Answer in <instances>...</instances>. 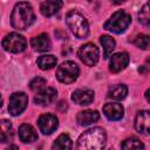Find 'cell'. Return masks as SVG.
<instances>
[{
  "mask_svg": "<svg viewBox=\"0 0 150 150\" xmlns=\"http://www.w3.org/2000/svg\"><path fill=\"white\" fill-rule=\"evenodd\" d=\"M35 21V13L30 4L26 1L18 2L11 14V25L18 30H25Z\"/></svg>",
  "mask_w": 150,
  "mask_h": 150,
  "instance_id": "1",
  "label": "cell"
},
{
  "mask_svg": "<svg viewBox=\"0 0 150 150\" xmlns=\"http://www.w3.org/2000/svg\"><path fill=\"white\" fill-rule=\"evenodd\" d=\"M107 143V134L103 128L94 127L82 132L77 139V148L83 150L103 149Z\"/></svg>",
  "mask_w": 150,
  "mask_h": 150,
  "instance_id": "2",
  "label": "cell"
},
{
  "mask_svg": "<svg viewBox=\"0 0 150 150\" xmlns=\"http://www.w3.org/2000/svg\"><path fill=\"white\" fill-rule=\"evenodd\" d=\"M66 23L76 38L86 39L89 35V23L84 15L77 9H71L66 14Z\"/></svg>",
  "mask_w": 150,
  "mask_h": 150,
  "instance_id": "3",
  "label": "cell"
},
{
  "mask_svg": "<svg viewBox=\"0 0 150 150\" xmlns=\"http://www.w3.org/2000/svg\"><path fill=\"white\" fill-rule=\"evenodd\" d=\"M130 23H131V16L127 12L121 9V11L115 12L105 21V23L103 25V28L111 32V33L121 34V33H124L128 29Z\"/></svg>",
  "mask_w": 150,
  "mask_h": 150,
  "instance_id": "4",
  "label": "cell"
},
{
  "mask_svg": "<svg viewBox=\"0 0 150 150\" xmlns=\"http://www.w3.org/2000/svg\"><path fill=\"white\" fill-rule=\"evenodd\" d=\"M80 75V68L74 61H64L62 62L56 70V79L64 84L73 83L77 80Z\"/></svg>",
  "mask_w": 150,
  "mask_h": 150,
  "instance_id": "5",
  "label": "cell"
},
{
  "mask_svg": "<svg viewBox=\"0 0 150 150\" xmlns=\"http://www.w3.org/2000/svg\"><path fill=\"white\" fill-rule=\"evenodd\" d=\"M80 60L88 67H94L100 60V49L91 42L84 43L80 47L77 52Z\"/></svg>",
  "mask_w": 150,
  "mask_h": 150,
  "instance_id": "6",
  "label": "cell"
},
{
  "mask_svg": "<svg viewBox=\"0 0 150 150\" xmlns=\"http://www.w3.org/2000/svg\"><path fill=\"white\" fill-rule=\"evenodd\" d=\"M2 47L9 53H21L27 47L26 39L19 33H9L2 40Z\"/></svg>",
  "mask_w": 150,
  "mask_h": 150,
  "instance_id": "7",
  "label": "cell"
},
{
  "mask_svg": "<svg viewBox=\"0 0 150 150\" xmlns=\"http://www.w3.org/2000/svg\"><path fill=\"white\" fill-rule=\"evenodd\" d=\"M27 104H28V96L23 91L13 93L9 96L8 112L12 116H19L27 108Z\"/></svg>",
  "mask_w": 150,
  "mask_h": 150,
  "instance_id": "8",
  "label": "cell"
},
{
  "mask_svg": "<svg viewBox=\"0 0 150 150\" xmlns=\"http://www.w3.org/2000/svg\"><path fill=\"white\" fill-rule=\"evenodd\" d=\"M38 127L43 135H50L57 129L59 120L53 114H43L38 120Z\"/></svg>",
  "mask_w": 150,
  "mask_h": 150,
  "instance_id": "9",
  "label": "cell"
},
{
  "mask_svg": "<svg viewBox=\"0 0 150 150\" xmlns=\"http://www.w3.org/2000/svg\"><path fill=\"white\" fill-rule=\"evenodd\" d=\"M135 129L143 136H150V111L141 110L135 117Z\"/></svg>",
  "mask_w": 150,
  "mask_h": 150,
  "instance_id": "10",
  "label": "cell"
},
{
  "mask_svg": "<svg viewBox=\"0 0 150 150\" xmlns=\"http://www.w3.org/2000/svg\"><path fill=\"white\" fill-rule=\"evenodd\" d=\"M130 57L129 54L125 52H118L111 55L110 61H109V69L112 73H120L127 68L129 64Z\"/></svg>",
  "mask_w": 150,
  "mask_h": 150,
  "instance_id": "11",
  "label": "cell"
},
{
  "mask_svg": "<svg viewBox=\"0 0 150 150\" xmlns=\"http://www.w3.org/2000/svg\"><path fill=\"white\" fill-rule=\"evenodd\" d=\"M57 96V91L53 87H46L42 90L38 91L34 96V102L38 105H48L55 101Z\"/></svg>",
  "mask_w": 150,
  "mask_h": 150,
  "instance_id": "12",
  "label": "cell"
},
{
  "mask_svg": "<svg viewBox=\"0 0 150 150\" xmlns=\"http://www.w3.org/2000/svg\"><path fill=\"white\" fill-rule=\"evenodd\" d=\"M103 114L110 121H118L124 115V109L122 104L116 102H109L103 105Z\"/></svg>",
  "mask_w": 150,
  "mask_h": 150,
  "instance_id": "13",
  "label": "cell"
},
{
  "mask_svg": "<svg viewBox=\"0 0 150 150\" xmlns=\"http://www.w3.org/2000/svg\"><path fill=\"white\" fill-rule=\"evenodd\" d=\"M94 91L90 89H76L71 94V101L79 105H88L94 101Z\"/></svg>",
  "mask_w": 150,
  "mask_h": 150,
  "instance_id": "14",
  "label": "cell"
},
{
  "mask_svg": "<svg viewBox=\"0 0 150 150\" xmlns=\"http://www.w3.org/2000/svg\"><path fill=\"white\" fill-rule=\"evenodd\" d=\"M30 46L34 50L43 53V52H48L52 48V42H50L49 36L46 33H41V34L32 38Z\"/></svg>",
  "mask_w": 150,
  "mask_h": 150,
  "instance_id": "15",
  "label": "cell"
},
{
  "mask_svg": "<svg viewBox=\"0 0 150 150\" xmlns=\"http://www.w3.org/2000/svg\"><path fill=\"white\" fill-rule=\"evenodd\" d=\"M100 120V114L96 111V110H90V109H87V110H82L77 114L76 116V121L82 127H87V125H90L95 122H97Z\"/></svg>",
  "mask_w": 150,
  "mask_h": 150,
  "instance_id": "16",
  "label": "cell"
},
{
  "mask_svg": "<svg viewBox=\"0 0 150 150\" xmlns=\"http://www.w3.org/2000/svg\"><path fill=\"white\" fill-rule=\"evenodd\" d=\"M62 0H46L41 4L40 6V12L42 13V15L49 18L53 16L54 14H56L61 7H62Z\"/></svg>",
  "mask_w": 150,
  "mask_h": 150,
  "instance_id": "17",
  "label": "cell"
},
{
  "mask_svg": "<svg viewBox=\"0 0 150 150\" xmlns=\"http://www.w3.org/2000/svg\"><path fill=\"white\" fill-rule=\"evenodd\" d=\"M19 137L23 143H33L38 139V132L30 124L23 123L19 127Z\"/></svg>",
  "mask_w": 150,
  "mask_h": 150,
  "instance_id": "18",
  "label": "cell"
},
{
  "mask_svg": "<svg viewBox=\"0 0 150 150\" xmlns=\"http://www.w3.org/2000/svg\"><path fill=\"white\" fill-rule=\"evenodd\" d=\"M127 95H128V87L123 83L115 84V86L110 87L108 90V97L114 101H121V100L125 98Z\"/></svg>",
  "mask_w": 150,
  "mask_h": 150,
  "instance_id": "19",
  "label": "cell"
},
{
  "mask_svg": "<svg viewBox=\"0 0 150 150\" xmlns=\"http://www.w3.org/2000/svg\"><path fill=\"white\" fill-rule=\"evenodd\" d=\"M100 42L103 47V57L108 59L112 54V52L116 47V42L110 35H101L100 36Z\"/></svg>",
  "mask_w": 150,
  "mask_h": 150,
  "instance_id": "20",
  "label": "cell"
},
{
  "mask_svg": "<svg viewBox=\"0 0 150 150\" xmlns=\"http://www.w3.org/2000/svg\"><path fill=\"white\" fill-rule=\"evenodd\" d=\"M56 62H57L56 57L54 55H50V54L41 55L36 60V64L39 66V68L41 70H49V69L54 68L56 66Z\"/></svg>",
  "mask_w": 150,
  "mask_h": 150,
  "instance_id": "21",
  "label": "cell"
},
{
  "mask_svg": "<svg viewBox=\"0 0 150 150\" xmlns=\"http://www.w3.org/2000/svg\"><path fill=\"white\" fill-rule=\"evenodd\" d=\"M53 149H56V150H69L73 148V142H71V138L69 137V135L67 134H62L60 135L55 142L53 143Z\"/></svg>",
  "mask_w": 150,
  "mask_h": 150,
  "instance_id": "22",
  "label": "cell"
},
{
  "mask_svg": "<svg viewBox=\"0 0 150 150\" xmlns=\"http://www.w3.org/2000/svg\"><path fill=\"white\" fill-rule=\"evenodd\" d=\"M12 138V124L7 120H2L0 122V141L1 143H6Z\"/></svg>",
  "mask_w": 150,
  "mask_h": 150,
  "instance_id": "23",
  "label": "cell"
},
{
  "mask_svg": "<svg viewBox=\"0 0 150 150\" xmlns=\"http://www.w3.org/2000/svg\"><path fill=\"white\" fill-rule=\"evenodd\" d=\"M131 42L139 49L143 50L150 49V35L148 34H137Z\"/></svg>",
  "mask_w": 150,
  "mask_h": 150,
  "instance_id": "24",
  "label": "cell"
},
{
  "mask_svg": "<svg viewBox=\"0 0 150 150\" xmlns=\"http://www.w3.org/2000/svg\"><path fill=\"white\" fill-rule=\"evenodd\" d=\"M138 21L146 27H150V0L143 5L138 12Z\"/></svg>",
  "mask_w": 150,
  "mask_h": 150,
  "instance_id": "25",
  "label": "cell"
},
{
  "mask_svg": "<svg viewBox=\"0 0 150 150\" xmlns=\"http://www.w3.org/2000/svg\"><path fill=\"white\" fill-rule=\"evenodd\" d=\"M121 148L122 149H143L144 148V144L136 137H130V138H127L122 142L121 144Z\"/></svg>",
  "mask_w": 150,
  "mask_h": 150,
  "instance_id": "26",
  "label": "cell"
},
{
  "mask_svg": "<svg viewBox=\"0 0 150 150\" xmlns=\"http://www.w3.org/2000/svg\"><path fill=\"white\" fill-rule=\"evenodd\" d=\"M29 88H30V90L38 93V91L42 90L43 88H46V80L42 77H39V76L34 77L29 83Z\"/></svg>",
  "mask_w": 150,
  "mask_h": 150,
  "instance_id": "27",
  "label": "cell"
},
{
  "mask_svg": "<svg viewBox=\"0 0 150 150\" xmlns=\"http://www.w3.org/2000/svg\"><path fill=\"white\" fill-rule=\"evenodd\" d=\"M139 71H142V73H148V71H150V56L145 60V62H144V64L142 66V68H139Z\"/></svg>",
  "mask_w": 150,
  "mask_h": 150,
  "instance_id": "28",
  "label": "cell"
},
{
  "mask_svg": "<svg viewBox=\"0 0 150 150\" xmlns=\"http://www.w3.org/2000/svg\"><path fill=\"white\" fill-rule=\"evenodd\" d=\"M144 96H145V100L150 103V88H148L146 90H145V94H144Z\"/></svg>",
  "mask_w": 150,
  "mask_h": 150,
  "instance_id": "29",
  "label": "cell"
},
{
  "mask_svg": "<svg viewBox=\"0 0 150 150\" xmlns=\"http://www.w3.org/2000/svg\"><path fill=\"white\" fill-rule=\"evenodd\" d=\"M114 5H121V4H123L125 0H110Z\"/></svg>",
  "mask_w": 150,
  "mask_h": 150,
  "instance_id": "30",
  "label": "cell"
}]
</instances>
